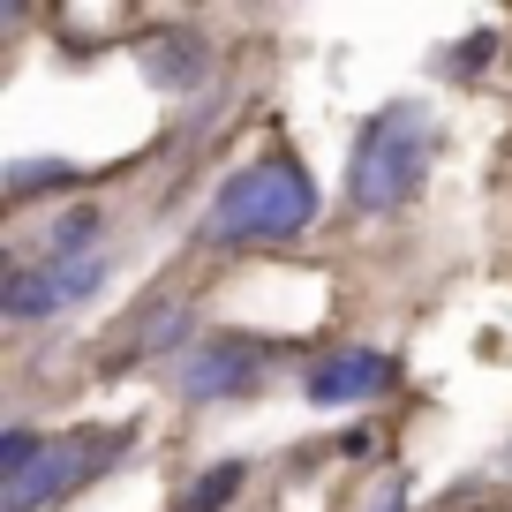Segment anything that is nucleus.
Listing matches in <instances>:
<instances>
[{
  "label": "nucleus",
  "instance_id": "obj_1",
  "mask_svg": "<svg viewBox=\"0 0 512 512\" xmlns=\"http://www.w3.org/2000/svg\"><path fill=\"white\" fill-rule=\"evenodd\" d=\"M309 226H317V181L287 151H264V159L234 166L204 211L211 249H279V241H302Z\"/></svg>",
  "mask_w": 512,
  "mask_h": 512
},
{
  "label": "nucleus",
  "instance_id": "obj_2",
  "mask_svg": "<svg viewBox=\"0 0 512 512\" xmlns=\"http://www.w3.org/2000/svg\"><path fill=\"white\" fill-rule=\"evenodd\" d=\"M430 159H437V113L422 106V98L377 106L362 121V136H354V151H347V204L369 211V219L400 211L407 196L422 189Z\"/></svg>",
  "mask_w": 512,
  "mask_h": 512
},
{
  "label": "nucleus",
  "instance_id": "obj_3",
  "mask_svg": "<svg viewBox=\"0 0 512 512\" xmlns=\"http://www.w3.org/2000/svg\"><path fill=\"white\" fill-rule=\"evenodd\" d=\"M121 452H128V430H68V437H46L38 460L23 467V475L0 482V512H38L46 497L76 490L83 475H98V467L121 460Z\"/></svg>",
  "mask_w": 512,
  "mask_h": 512
},
{
  "label": "nucleus",
  "instance_id": "obj_4",
  "mask_svg": "<svg viewBox=\"0 0 512 512\" xmlns=\"http://www.w3.org/2000/svg\"><path fill=\"white\" fill-rule=\"evenodd\" d=\"M264 369H272V347H264V339H196V347L174 362V392L196 400V407L241 400V392H256Z\"/></svg>",
  "mask_w": 512,
  "mask_h": 512
},
{
  "label": "nucleus",
  "instance_id": "obj_5",
  "mask_svg": "<svg viewBox=\"0 0 512 512\" xmlns=\"http://www.w3.org/2000/svg\"><path fill=\"white\" fill-rule=\"evenodd\" d=\"M106 287V264H8V279H0V317L16 324H38V317H61V309H76L83 294Z\"/></svg>",
  "mask_w": 512,
  "mask_h": 512
},
{
  "label": "nucleus",
  "instance_id": "obj_6",
  "mask_svg": "<svg viewBox=\"0 0 512 512\" xmlns=\"http://www.w3.org/2000/svg\"><path fill=\"white\" fill-rule=\"evenodd\" d=\"M400 384V362L384 347H332V354H317L309 362V377H302V392L317 407H354V400H377V392H392Z\"/></svg>",
  "mask_w": 512,
  "mask_h": 512
},
{
  "label": "nucleus",
  "instance_id": "obj_7",
  "mask_svg": "<svg viewBox=\"0 0 512 512\" xmlns=\"http://www.w3.org/2000/svg\"><path fill=\"white\" fill-rule=\"evenodd\" d=\"M189 302H166V309H151L144 324H136V339H128L121 354H106V369H136V362H151V354H189Z\"/></svg>",
  "mask_w": 512,
  "mask_h": 512
},
{
  "label": "nucleus",
  "instance_id": "obj_8",
  "mask_svg": "<svg viewBox=\"0 0 512 512\" xmlns=\"http://www.w3.org/2000/svg\"><path fill=\"white\" fill-rule=\"evenodd\" d=\"M204 38H189V31H166V38H151L144 46V76L159 83V91H196L204 83Z\"/></svg>",
  "mask_w": 512,
  "mask_h": 512
},
{
  "label": "nucleus",
  "instance_id": "obj_9",
  "mask_svg": "<svg viewBox=\"0 0 512 512\" xmlns=\"http://www.w3.org/2000/svg\"><path fill=\"white\" fill-rule=\"evenodd\" d=\"M106 234V211L83 204V211H61L46 226V264H91V241Z\"/></svg>",
  "mask_w": 512,
  "mask_h": 512
},
{
  "label": "nucleus",
  "instance_id": "obj_10",
  "mask_svg": "<svg viewBox=\"0 0 512 512\" xmlns=\"http://www.w3.org/2000/svg\"><path fill=\"white\" fill-rule=\"evenodd\" d=\"M76 181H83V166H68V159H16L8 166V196L16 204H31L46 189H76Z\"/></svg>",
  "mask_w": 512,
  "mask_h": 512
},
{
  "label": "nucleus",
  "instance_id": "obj_11",
  "mask_svg": "<svg viewBox=\"0 0 512 512\" xmlns=\"http://www.w3.org/2000/svg\"><path fill=\"white\" fill-rule=\"evenodd\" d=\"M249 482V460H219V467H204V482H196L189 497H181V512H219L226 497Z\"/></svg>",
  "mask_w": 512,
  "mask_h": 512
},
{
  "label": "nucleus",
  "instance_id": "obj_12",
  "mask_svg": "<svg viewBox=\"0 0 512 512\" xmlns=\"http://www.w3.org/2000/svg\"><path fill=\"white\" fill-rule=\"evenodd\" d=\"M490 61H497V31H475V38L452 46V76H475V68H490Z\"/></svg>",
  "mask_w": 512,
  "mask_h": 512
},
{
  "label": "nucleus",
  "instance_id": "obj_13",
  "mask_svg": "<svg viewBox=\"0 0 512 512\" xmlns=\"http://www.w3.org/2000/svg\"><path fill=\"white\" fill-rule=\"evenodd\" d=\"M362 512H407V475H377V490H369Z\"/></svg>",
  "mask_w": 512,
  "mask_h": 512
}]
</instances>
